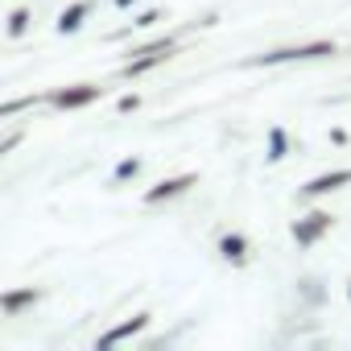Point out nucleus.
<instances>
[{
    "label": "nucleus",
    "instance_id": "nucleus-5",
    "mask_svg": "<svg viewBox=\"0 0 351 351\" xmlns=\"http://www.w3.org/2000/svg\"><path fill=\"white\" fill-rule=\"evenodd\" d=\"M91 99H99V87H91V83H79V87H66V91H58V95H50V104L54 108H83V104H91Z\"/></svg>",
    "mask_w": 351,
    "mask_h": 351
},
{
    "label": "nucleus",
    "instance_id": "nucleus-1",
    "mask_svg": "<svg viewBox=\"0 0 351 351\" xmlns=\"http://www.w3.org/2000/svg\"><path fill=\"white\" fill-rule=\"evenodd\" d=\"M335 54V42H310V46H289V50H269L256 58V66H277V62H306V58H326Z\"/></svg>",
    "mask_w": 351,
    "mask_h": 351
},
{
    "label": "nucleus",
    "instance_id": "nucleus-9",
    "mask_svg": "<svg viewBox=\"0 0 351 351\" xmlns=\"http://www.w3.org/2000/svg\"><path fill=\"white\" fill-rule=\"evenodd\" d=\"M91 13V5H87V0H75V5L58 17V34H75L79 25H83V17Z\"/></svg>",
    "mask_w": 351,
    "mask_h": 351
},
{
    "label": "nucleus",
    "instance_id": "nucleus-15",
    "mask_svg": "<svg viewBox=\"0 0 351 351\" xmlns=\"http://www.w3.org/2000/svg\"><path fill=\"white\" fill-rule=\"evenodd\" d=\"M157 17H161V13H157V9H149V13H141V17H136V21H132V25H136V29H145V25H153V21H157Z\"/></svg>",
    "mask_w": 351,
    "mask_h": 351
},
{
    "label": "nucleus",
    "instance_id": "nucleus-16",
    "mask_svg": "<svg viewBox=\"0 0 351 351\" xmlns=\"http://www.w3.org/2000/svg\"><path fill=\"white\" fill-rule=\"evenodd\" d=\"M128 5H136V0H116V9H128Z\"/></svg>",
    "mask_w": 351,
    "mask_h": 351
},
{
    "label": "nucleus",
    "instance_id": "nucleus-6",
    "mask_svg": "<svg viewBox=\"0 0 351 351\" xmlns=\"http://www.w3.org/2000/svg\"><path fill=\"white\" fill-rule=\"evenodd\" d=\"M145 326H149V314H132L128 322H120V326H112L108 335H99V343H95V347L104 351V347H112V343H124V339H132V335H136V330H145Z\"/></svg>",
    "mask_w": 351,
    "mask_h": 351
},
{
    "label": "nucleus",
    "instance_id": "nucleus-8",
    "mask_svg": "<svg viewBox=\"0 0 351 351\" xmlns=\"http://www.w3.org/2000/svg\"><path fill=\"white\" fill-rule=\"evenodd\" d=\"M38 298H42L38 289H13V293H0V310L17 314V310H29V306H34Z\"/></svg>",
    "mask_w": 351,
    "mask_h": 351
},
{
    "label": "nucleus",
    "instance_id": "nucleus-12",
    "mask_svg": "<svg viewBox=\"0 0 351 351\" xmlns=\"http://www.w3.org/2000/svg\"><path fill=\"white\" fill-rule=\"evenodd\" d=\"M302 285H306L302 293H306L314 306H322V302H326V289H322V281H302Z\"/></svg>",
    "mask_w": 351,
    "mask_h": 351
},
{
    "label": "nucleus",
    "instance_id": "nucleus-14",
    "mask_svg": "<svg viewBox=\"0 0 351 351\" xmlns=\"http://www.w3.org/2000/svg\"><path fill=\"white\" fill-rule=\"evenodd\" d=\"M34 99H9V104H0V116H13V112H21V108H29Z\"/></svg>",
    "mask_w": 351,
    "mask_h": 351
},
{
    "label": "nucleus",
    "instance_id": "nucleus-11",
    "mask_svg": "<svg viewBox=\"0 0 351 351\" xmlns=\"http://www.w3.org/2000/svg\"><path fill=\"white\" fill-rule=\"evenodd\" d=\"M25 29H29V9H17V13L9 17V34H13V38H21Z\"/></svg>",
    "mask_w": 351,
    "mask_h": 351
},
{
    "label": "nucleus",
    "instance_id": "nucleus-17",
    "mask_svg": "<svg viewBox=\"0 0 351 351\" xmlns=\"http://www.w3.org/2000/svg\"><path fill=\"white\" fill-rule=\"evenodd\" d=\"M347 298H351V285H347Z\"/></svg>",
    "mask_w": 351,
    "mask_h": 351
},
{
    "label": "nucleus",
    "instance_id": "nucleus-2",
    "mask_svg": "<svg viewBox=\"0 0 351 351\" xmlns=\"http://www.w3.org/2000/svg\"><path fill=\"white\" fill-rule=\"evenodd\" d=\"M326 228H330V215H322V211L302 215V219L293 223V240H298V248H314V244L326 236Z\"/></svg>",
    "mask_w": 351,
    "mask_h": 351
},
{
    "label": "nucleus",
    "instance_id": "nucleus-13",
    "mask_svg": "<svg viewBox=\"0 0 351 351\" xmlns=\"http://www.w3.org/2000/svg\"><path fill=\"white\" fill-rule=\"evenodd\" d=\"M136 169H141V161H136V157H128V161H120V165H116V182H128V178H132V173H136Z\"/></svg>",
    "mask_w": 351,
    "mask_h": 351
},
{
    "label": "nucleus",
    "instance_id": "nucleus-4",
    "mask_svg": "<svg viewBox=\"0 0 351 351\" xmlns=\"http://www.w3.org/2000/svg\"><path fill=\"white\" fill-rule=\"evenodd\" d=\"M199 182V173H182V178H165L161 186H153L149 195H145V203H165V199H178L182 191H191Z\"/></svg>",
    "mask_w": 351,
    "mask_h": 351
},
{
    "label": "nucleus",
    "instance_id": "nucleus-10",
    "mask_svg": "<svg viewBox=\"0 0 351 351\" xmlns=\"http://www.w3.org/2000/svg\"><path fill=\"white\" fill-rule=\"evenodd\" d=\"M285 153H289V136H285L281 128H273V132H269V161H281Z\"/></svg>",
    "mask_w": 351,
    "mask_h": 351
},
{
    "label": "nucleus",
    "instance_id": "nucleus-3",
    "mask_svg": "<svg viewBox=\"0 0 351 351\" xmlns=\"http://www.w3.org/2000/svg\"><path fill=\"white\" fill-rule=\"evenodd\" d=\"M347 182H351V169H330V173H322V178H314V182L302 186V199L330 195V191H339V186H347Z\"/></svg>",
    "mask_w": 351,
    "mask_h": 351
},
{
    "label": "nucleus",
    "instance_id": "nucleus-7",
    "mask_svg": "<svg viewBox=\"0 0 351 351\" xmlns=\"http://www.w3.org/2000/svg\"><path fill=\"white\" fill-rule=\"evenodd\" d=\"M219 252H223L232 265H244V261H248V240H244L240 232H228V236L219 240Z\"/></svg>",
    "mask_w": 351,
    "mask_h": 351
}]
</instances>
